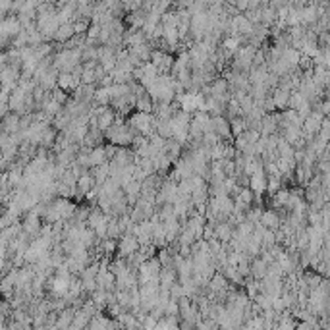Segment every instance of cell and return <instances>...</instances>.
<instances>
[{
    "label": "cell",
    "mask_w": 330,
    "mask_h": 330,
    "mask_svg": "<svg viewBox=\"0 0 330 330\" xmlns=\"http://www.w3.org/2000/svg\"><path fill=\"white\" fill-rule=\"evenodd\" d=\"M79 83H81V81H79L77 77H73L70 72H58V79H56L58 89H62V91H66V93H73Z\"/></svg>",
    "instance_id": "obj_1"
},
{
    "label": "cell",
    "mask_w": 330,
    "mask_h": 330,
    "mask_svg": "<svg viewBox=\"0 0 330 330\" xmlns=\"http://www.w3.org/2000/svg\"><path fill=\"white\" fill-rule=\"evenodd\" d=\"M73 35H75V33H73V27H72V23H60L53 39H56L58 43H66V41H68L70 37H73Z\"/></svg>",
    "instance_id": "obj_4"
},
{
    "label": "cell",
    "mask_w": 330,
    "mask_h": 330,
    "mask_svg": "<svg viewBox=\"0 0 330 330\" xmlns=\"http://www.w3.org/2000/svg\"><path fill=\"white\" fill-rule=\"evenodd\" d=\"M259 222H261L265 228H269V230H278V226H280V222H282V217L278 215L276 209H269V211L263 209Z\"/></svg>",
    "instance_id": "obj_2"
},
{
    "label": "cell",
    "mask_w": 330,
    "mask_h": 330,
    "mask_svg": "<svg viewBox=\"0 0 330 330\" xmlns=\"http://www.w3.org/2000/svg\"><path fill=\"white\" fill-rule=\"evenodd\" d=\"M87 157H89V168L103 165V163H109V157H107L105 145H95V147H91V149H89V153H87Z\"/></svg>",
    "instance_id": "obj_3"
}]
</instances>
